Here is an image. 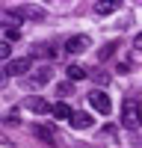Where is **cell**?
Listing matches in <instances>:
<instances>
[{
    "mask_svg": "<svg viewBox=\"0 0 142 148\" xmlns=\"http://www.w3.org/2000/svg\"><path fill=\"white\" fill-rule=\"evenodd\" d=\"M9 15H12V18H18V21H42V18L47 15V9L33 6V3H24V6H12V9H9Z\"/></svg>",
    "mask_w": 142,
    "mask_h": 148,
    "instance_id": "6da1fadb",
    "label": "cell"
},
{
    "mask_svg": "<svg viewBox=\"0 0 142 148\" xmlns=\"http://www.w3.org/2000/svg\"><path fill=\"white\" fill-rule=\"evenodd\" d=\"M122 125L127 130H139V104L133 98H127L124 107H122Z\"/></svg>",
    "mask_w": 142,
    "mask_h": 148,
    "instance_id": "7a4b0ae2",
    "label": "cell"
},
{
    "mask_svg": "<svg viewBox=\"0 0 142 148\" xmlns=\"http://www.w3.org/2000/svg\"><path fill=\"white\" fill-rule=\"evenodd\" d=\"M33 71V59L30 56H18V59H9L6 62V77H24V74Z\"/></svg>",
    "mask_w": 142,
    "mask_h": 148,
    "instance_id": "3957f363",
    "label": "cell"
},
{
    "mask_svg": "<svg viewBox=\"0 0 142 148\" xmlns=\"http://www.w3.org/2000/svg\"><path fill=\"white\" fill-rule=\"evenodd\" d=\"M89 104L95 107V113H101V116H110V110H113L110 95L101 92V89H92V92H89Z\"/></svg>",
    "mask_w": 142,
    "mask_h": 148,
    "instance_id": "277c9868",
    "label": "cell"
},
{
    "mask_svg": "<svg viewBox=\"0 0 142 148\" xmlns=\"http://www.w3.org/2000/svg\"><path fill=\"white\" fill-rule=\"evenodd\" d=\"M51 65H42V68H36V71H30L27 74V86H33V89H39V86H44V83H51Z\"/></svg>",
    "mask_w": 142,
    "mask_h": 148,
    "instance_id": "5b68a950",
    "label": "cell"
},
{
    "mask_svg": "<svg viewBox=\"0 0 142 148\" xmlns=\"http://www.w3.org/2000/svg\"><path fill=\"white\" fill-rule=\"evenodd\" d=\"M24 107H27L30 113H39V116H44V113H51V104H47L44 98H39V95H30L27 101H24Z\"/></svg>",
    "mask_w": 142,
    "mask_h": 148,
    "instance_id": "8992f818",
    "label": "cell"
},
{
    "mask_svg": "<svg viewBox=\"0 0 142 148\" xmlns=\"http://www.w3.org/2000/svg\"><path fill=\"white\" fill-rule=\"evenodd\" d=\"M89 47V36H71V39L65 42V51L68 53H83Z\"/></svg>",
    "mask_w": 142,
    "mask_h": 148,
    "instance_id": "52a82bcc",
    "label": "cell"
},
{
    "mask_svg": "<svg viewBox=\"0 0 142 148\" xmlns=\"http://www.w3.org/2000/svg\"><path fill=\"white\" fill-rule=\"evenodd\" d=\"M68 121H71V127H77V130L92 127V116H89V113H71V116H68Z\"/></svg>",
    "mask_w": 142,
    "mask_h": 148,
    "instance_id": "ba28073f",
    "label": "cell"
},
{
    "mask_svg": "<svg viewBox=\"0 0 142 148\" xmlns=\"http://www.w3.org/2000/svg\"><path fill=\"white\" fill-rule=\"evenodd\" d=\"M33 130H36V136H39L42 142H47V145H56V133H53V127H51V125H36Z\"/></svg>",
    "mask_w": 142,
    "mask_h": 148,
    "instance_id": "9c48e42d",
    "label": "cell"
},
{
    "mask_svg": "<svg viewBox=\"0 0 142 148\" xmlns=\"http://www.w3.org/2000/svg\"><path fill=\"white\" fill-rule=\"evenodd\" d=\"M118 9V0H101V3H95V15H113Z\"/></svg>",
    "mask_w": 142,
    "mask_h": 148,
    "instance_id": "30bf717a",
    "label": "cell"
},
{
    "mask_svg": "<svg viewBox=\"0 0 142 148\" xmlns=\"http://www.w3.org/2000/svg\"><path fill=\"white\" fill-rule=\"evenodd\" d=\"M51 113H53V119H62V121H68V116H71V107H68L65 101H59V104H51Z\"/></svg>",
    "mask_w": 142,
    "mask_h": 148,
    "instance_id": "8fae6325",
    "label": "cell"
},
{
    "mask_svg": "<svg viewBox=\"0 0 142 148\" xmlns=\"http://www.w3.org/2000/svg\"><path fill=\"white\" fill-rule=\"evenodd\" d=\"M33 56H44V59H53V56H56V51H53L51 45H36ZM33 56H30V59H33Z\"/></svg>",
    "mask_w": 142,
    "mask_h": 148,
    "instance_id": "7c38bea8",
    "label": "cell"
},
{
    "mask_svg": "<svg viewBox=\"0 0 142 148\" xmlns=\"http://www.w3.org/2000/svg\"><path fill=\"white\" fill-rule=\"evenodd\" d=\"M65 74H68V83L71 80H83V77H86V68H83V65H68Z\"/></svg>",
    "mask_w": 142,
    "mask_h": 148,
    "instance_id": "4fadbf2b",
    "label": "cell"
},
{
    "mask_svg": "<svg viewBox=\"0 0 142 148\" xmlns=\"http://www.w3.org/2000/svg\"><path fill=\"white\" fill-rule=\"evenodd\" d=\"M115 47H118V42H106L101 51H98V59H101V62H104V59H110V56L115 53Z\"/></svg>",
    "mask_w": 142,
    "mask_h": 148,
    "instance_id": "5bb4252c",
    "label": "cell"
},
{
    "mask_svg": "<svg viewBox=\"0 0 142 148\" xmlns=\"http://www.w3.org/2000/svg\"><path fill=\"white\" fill-rule=\"evenodd\" d=\"M3 59H12V45L9 42H0V62Z\"/></svg>",
    "mask_w": 142,
    "mask_h": 148,
    "instance_id": "9a60e30c",
    "label": "cell"
},
{
    "mask_svg": "<svg viewBox=\"0 0 142 148\" xmlns=\"http://www.w3.org/2000/svg\"><path fill=\"white\" fill-rule=\"evenodd\" d=\"M18 36H21V30H18V27H9V30H6V42H15Z\"/></svg>",
    "mask_w": 142,
    "mask_h": 148,
    "instance_id": "2e32d148",
    "label": "cell"
},
{
    "mask_svg": "<svg viewBox=\"0 0 142 148\" xmlns=\"http://www.w3.org/2000/svg\"><path fill=\"white\" fill-rule=\"evenodd\" d=\"M68 92H71V83H59V86H56V95H62V98H65Z\"/></svg>",
    "mask_w": 142,
    "mask_h": 148,
    "instance_id": "e0dca14e",
    "label": "cell"
},
{
    "mask_svg": "<svg viewBox=\"0 0 142 148\" xmlns=\"http://www.w3.org/2000/svg\"><path fill=\"white\" fill-rule=\"evenodd\" d=\"M95 80H98L101 86H106V83H110V74H104V71H98V74H95Z\"/></svg>",
    "mask_w": 142,
    "mask_h": 148,
    "instance_id": "ac0fdd59",
    "label": "cell"
},
{
    "mask_svg": "<svg viewBox=\"0 0 142 148\" xmlns=\"http://www.w3.org/2000/svg\"><path fill=\"white\" fill-rule=\"evenodd\" d=\"M3 83H6V74H3V71H0V86H3Z\"/></svg>",
    "mask_w": 142,
    "mask_h": 148,
    "instance_id": "d6986e66",
    "label": "cell"
}]
</instances>
